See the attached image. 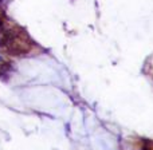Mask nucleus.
<instances>
[{
	"mask_svg": "<svg viewBox=\"0 0 153 150\" xmlns=\"http://www.w3.org/2000/svg\"><path fill=\"white\" fill-rule=\"evenodd\" d=\"M148 142L149 143H144V146H143V149H141V150H153V145H152L153 141L148 140Z\"/></svg>",
	"mask_w": 153,
	"mask_h": 150,
	"instance_id": "f257e3e1",
	"label": "nucleus"
}]
</instances>
